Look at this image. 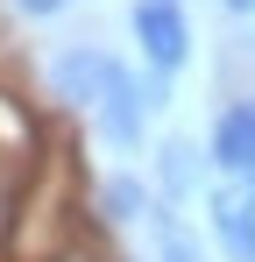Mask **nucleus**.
I'll return each mask as SVG.
<instances>
[{
	"mask_svg": "<svg viewBox=\"0 0 255 262\" xmlns=\"http://www.w3.org/2000/svg\"><path fill=\"white\" fill-rule=\"evenodd\" d=\"M142 114H149V92L135 85V71L114 57V71H107V85H99V135H107L114 149H135V142H142Z\"/></svg>",
	"mask_w": 255,
	"mask_h": 262,
	"instance_id": "obj_2",
	"label": "nucleus"
},
{
	"mask_svg": "<svg viewBox=\"0 0 255 262\" xmlns=\"http://www.w3.org/2000/svg\"><path fill=\"white\" fill-rule=\"evenodd\" d=\"M156 170H163V191H170V199H184V191L199 184V149H192V142H163Z\"/></svg>",
	"mask_w": 255,
	"mask_h": 262,
	"instance_id": "obj_6",
	"label": "nucleus"
},
{
	"mask_svg": "<svg viewBox=\"0 0 255 262\" xmlns=\"http://www.w3.org/2000/svg\"><path fill=\"white\" fill-rule=\"evenodd\" d=\"M135 43H142V57L156 64V78H163V71H177V64L192 57L184 7H177V0H135Z\"/></svg>",
	"mask_w": 255,
	"mask_h": 262,
	"instance_id": "obj_1",
	"label": "nucleus"
},
{
	"mask_svg": "<svg viewBox=\"0 0 255 262\" xmlns=\"http://www.w3.org/2000/svg\"><path fill=\"white\" fill-rule=\"evenodd\" d=\"M156 248H163V262H206V255H199V241H192V234H184L170 213L156 220Z\"/></svg>",
	"mask_w": 255,
	"mask_h": 262,
	"instance_id": "obj_8",
	"label": "nucleus"
},
{
	"mask_svg": "<svg viewBox=\"0 0 255 262\" xmlns=\"http://www.w3.org/2000/svg\"><path fill=\"white\" fill-rule=\"evenodd\" d=\"M14 7H22V14H64L71 0H14Z\"/></svg>",
	"mask_w": 255,
	"mask_h": 262,
	"instance_id": "obj_9",
	"label": "nucleus"
},
{
	"mask_svg": "<svg viewBox=\"0 0 255 262\" xmlns=\"http://www.w3.org/2000/svg\"><path fill=\"white\" fill-rule=\"evenodd\" d=\"M99 213L107 220H142L149 213V191H142L135 177H107V184H99Z\"/></svg>",
	"mask_w": 255,
	"mask_h": 262,
	"instance_id": "obj_7",
	"label": "nucleus"
},
{
	"mask_svg": "<svg viewBox=\"0 0 255 262\" xmlns=\"http://www.w3.org/2000/svg\"><path fill=\"white\" fill-rule=\"evenodd\" d=\"M107 71H114V57H107V50H92V43L50 57V85H57V99H71V106H99Z\"/></svg>",
	"mask_w": 255,
	"mask_h": 262,
	"instance_id": "obj_4",
	"label": "nucleus"
},
{
	"mask_svg": "<svg viewBox=\"0 0 255 262\" xmlns=\"http://www.w3.org/2000/svg\"><path fill=\"white\" fill-rule=\"evenodd\" d=\"M213 170L241 177V184L255 191V99L220 106V121H213Z\"/></svg>",
	"mask_w": 255,
	"mask_h": 262,
	"instance_id": "obj_3",
	"label": "nucleus"
},
{
	"mask_svg": "<svg viewBox=\"0 0 255 262\" xmlns=\"http://www.w3.org/2000/svg\"><path fill=\"white\" fill-rule=\"evenodd\" d=\"M227 7H234V14H248V7H255V0H227Z\"/></svg>",
	"mask_w": 255,
	"mask_h": 262,
	"instance_id": "obj_10",
	"label": "nucleus"
},
{
	"mask_svg": "<svg viewBox=\"0 0 255 262\" xmlns=\"http://www.w3.org/2000/svg\"><path fill=\"white\" fill-rule=\"evenodd\" d=\"M213 234L234 262H255V191H213Z\"/></svg>",
	"mask_w": 255,
	"mask_h": 262,
	"instance_id": "obj_5",
	"label": "nucleus"
}]
</instances>
